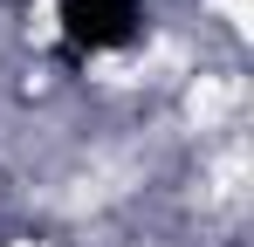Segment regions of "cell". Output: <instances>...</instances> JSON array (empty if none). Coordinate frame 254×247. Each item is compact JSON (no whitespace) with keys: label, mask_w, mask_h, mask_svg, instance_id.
<instances>
[{"label":"cell","mask_w":254,"mask_h":247,"mask_svg":"<svg viewBox=\"0 0 254 247\" xmlns=\"http://www.w3.org/2000/svg\"><path fill=\"white\" fill-rule=\"evenodd\" d=\"M62 21L83 48H117L137 35V0H62Z\"/></svg>","instance_id":"6da1fadb"}]
</instances>
